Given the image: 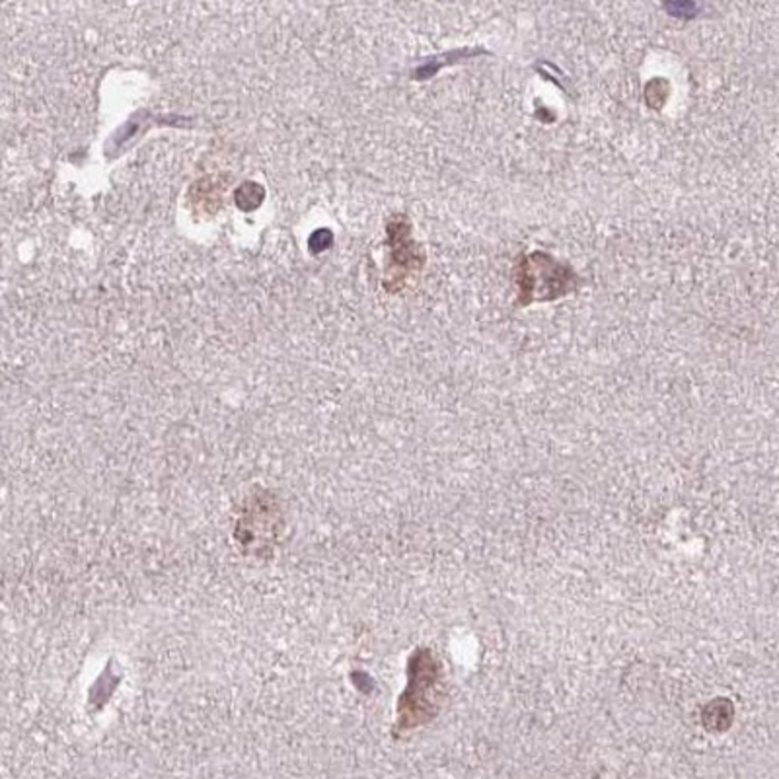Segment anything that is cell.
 Here are the masks:
<instances>
[{
    "label": "cell",
    "instance_id": "obj_1",
    "mask_svg": "<svg viewBox=\"0 0 779 779\" xmlns=\"http://www.w3.org/2000/svg\"><path fill=\"white\" fill-rule=\"evenodd\" d=\"M516 281L521 285V302L556 300L577 289V275L569 266H562L554 257L534 252L523 256L516 267Z\"/></svg>",
    "mask_w": 779,
    "mask_h": 779
},
{
    "label": "cell",
    "instance_id": "obj_2",
    "mask_svg": "<svg viewBox=\"0 0 779 779\" xmlns=\"http://www.w3.org/2000/svg\"><path fill=\"white\" fill-rule=\"evenodd\" d=\"M483 53V50H458L452 53H447L445 57H439V58H433V61H439V65H433V63H427V65H424V67L417 68L414 73V78L415 81H427V78H431L435 73H439L440 67H445V65H455V63H458V61H462L465 57H476V55H481Z\"/></svg>",
    "mask_w": 779,
    "mask_h": 779
},
{
    "label": "cell",
    "instance_id": "obj_3",
    "mask_svg": "<svg viewBox=\"0 0 779 779\" xmlns=\"http://www.w3.org/2000/svg\"><path fill=\"white\" fill-rule=\"evenodd\" d=\"M664 10L674 18H692L696 17L697 7L694 2H671L664 4Z\"/></svg>",
    "mask_w": 779,
    "mask_h": 779
}]
</instances>
